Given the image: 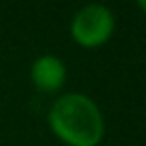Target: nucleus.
Masks as SVG:
<instances>
[{
	"instance_id": "nucleus-3",
	"label": "nucleus",
	"mask_w": 146,
	"mask_h": 146,
	"mask_svg": "<svg viewBox=\"0 0 146 146\" xmlns=\"http://www.w3.org/2000/svg\"><path fill=\"white\" fill-rule=\"evenodd\" d=\"M66 78H68V68L64 60L54 54H42L30 66V82L38 92L44 94L60 92L62 86L66 84Z\"/></svg>"
},
{
	"instance_id": "nucleus-2",
	"label": "nucleus",
	"mask_w": 146,
	"mask_h": 146,
	"mask_svg": "<svg viewBox=\"0 0 146 146\" xmlns=\"http://www.w3.org/2000/svg\"><path fill=\"white\" fill-rule=\"evenodd\" d=\"M116 28L114 12L104 4H86L78 8L70 20V36L72 40L86 50H94L104 46Z\"/></svg>"
},
{
	"instance_id": "nucleus-4",
	"label": "nucleus",
	"mask_w": 146,
	"mask_h": 146,
	"mask_svg": "<svg viewBox=\"0 0 146 146\" xmlns=\"http://www.w3.org/2000/svg\"><path fill=\"white\" fill-rule=\"evenodd\" d=\"M136 6H138V10H142L144 16H146V0H140V2H136Z\"/></svg>"
},
{
	"instance_id": "nucleus-1",
	"label": "nucleus",
	"mask_w": 146,
	"mask_h": 146,
	"mask_svg": "<svg viewBox=\"0 0 146 146\" xmlns=\"http://www.w3.org/2000/svg\"><path fill=\"white\" fill-rule=\"evenodd\" d=\"M46 122L50 132L66 146H98L106 132L100 106L82 92L58 96L46 114Z\"/></svg>"
}]
</instances>
